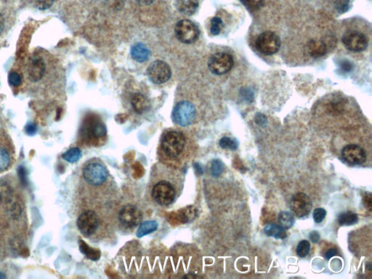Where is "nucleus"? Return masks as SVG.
Segmentation results:
<instances>
[{
  "mask_svg": "<svg viewBox=\"0 0 372 279\" xmlns=\"http://www.w3.org/2000/svg\"><path fill=\"white\" fill-rule=\"evenodd\" d=\"M256 123L257 124H259V125H264V124H266V122H267V119H266V117H265L264 115H262V114H259L258 116H257L256 117L255 119Z\"/></svg>",
  "mask_w": 372,
  "mask_h": 279,
  "instance_id": "obj_40",
  "label": "nucleus"
},
{
  "mask_svg": "<svg viewBox=\"0 0 372 279\" xmlns=\"http://www.w3.org/2000/svg\"><path fill=\"white\" fill-rule=\"evenodd\" d=\"M196 110L194 105L189 101L179 102L172 111V121L181 126H188L194 122Z\"/></svg>",
  "mask_w": 372,
  "mask_h": 279,
  "instance_id": "obj_7",
  "label": "nucleus"
},
{
  "mask_svg": "<svg viewBox=\"0 0 372 279\" xmlns=\"http://www.w3.org/2000/svg\"><path fill=\"white\" fill-rule=\"evenodd\" d=\"M341 157L349 165L358 166L366 162V154L360 145L349 144L342 148Z\"/></svg>",
  "mask_w": 372,
  "mask_h": 279,
  "instance_id": "obj_14",
  "label": "nucleus"
},
{
  "mask_svg": "<svg viewBox=\"0 0 372 279\" xmlns=\"http://www.w3.org/2000/svg\"><path fill=\"white\" fill-rule=\"evenodd\" d=\"M339 225L341 226H349L356 224L359 221V217L356 213L347 211V212H342L338 216Z\"/></svg>",
  "mask_w": 372,
  "mask_h": 279,
  "instance_id": "obj_23",
  "label": "nucleus"
},
{
  "mask_svg": "<svg viewBox=\"0 0 372 279\" xmlns=\"http://www.w3.org/2000/svg\"><path fill=\"white\" fill-rule=\"evenodd\" d=\"M194 152L183 132L169 131L166 132L161 139L158 159L163 164L183 170L191 162Z\"/></svg>",
  "mask_w": 372,
  "mask_h": 279,
  "instance_id": "obj_2",
  "label": "nucleus"
},
{
  "mask_svg": "<svg viewBox=\"0 0 372 279\" xmlns=\"http://www.w3.org/2000/svg\"><path fill=\"white\" fill-rule=\"evenodd\" d=\"M332 6L337 13H347L351 8V0H332Z\"/></svg>",
  "mask_w": 372,
  "mask_h": 279,
  "instance_id": "obj_27",
  "label": "nucleus"
},
{
  "mask_svg": "<svg viewBox=\"0 0 372 279\" xmlns=\"http://www.w3.org/2000/svg\"><path fill=\"white\" fill-rule=\"evenodd\" d=\"M32 1L37 9L46 10L49 9L54 3L55 0H32Z\"/></svg>",
  "mask_w": 372,
  "mask_h": 279,
  "instance_id": "obj_32",
  "label": "nucleus"
},
{
  "mask_svg": "<svg viewBox=\"0 0 372 279\" xmlns=\"http://www.w3.org/2000/svg\"><path fill=\"white\" fill-rule=\"evenodd\" d=\"M340 66L342 70L345 71V72H348L349 71L352 70L353 69L352 64L349 63V62L347 61V60H343V61L341 63Z\"/></svg>",
  "mask_w": 372,
  "mask_h": 279,
  "instance_id": "obj_38",
  "label": "nucleus"
},
{
  "mask_svg": "<svg viewBox=\"0 0 372 279\" xmlns=\"http://www.w3.org/2000/svg\"><path fill=\"white\" fill-rule=\"evenodd\" d=\"M77 225L83 237L98 242L104 239L110 230L108 221L100 209H88L78 217Z\"/></svg>",
  "mask_w": 372,
  "mask_h": 279,
  "instance_id": "obj_4",
  "label": "nucleus"
},
{
  "mask_svg": "<svg viewBox=\"0 0 372 279\" xmlns=\"http://www.w3.org/2000/svg\"><path fill=\"white\" fill-rule=\"evenodd\" d=\"M110 3V6L112 7L113 9L116 10H120L122 9L124 7V3H125V0H110L109 1Z\"/></svg>",
  "mask_w": 372,
  "mask_h": 279,
  "instance_id": "obj_35",
  "label": "nucleus"
},
{
  "mask_svg": "<svg viewBox=\"0 0 372 279\" xmlns=\"http://www.w3.org/2000/svg\"><path fill=\"white\" fill-rule=\"evenodd\" d=\"M309 54L314 58H320L326 54V45L322 41L311 40L308 45Z\"/></svg>",
  "mask_w": 372,
  "mask_h": 279,
  "instance_id": "obj_20",
  "label": "nucleus"
},
{
  "mask_svg": "<svg viewBox=\"0 0 372 279\" xmlns=\"http://www.w3.org/2000/svg\"><path fill=\"white\" fill-rule=\"evenodd\" d=\"M224 27V24L222 19L218 18V17H214L211 20L210 23V32L212 35H218L221 32L222 29Z\"/></svg>",
  "mask_w": 372,
  "mask_h": 279,
  "instance_id": "obj_30",
  "label": "nucleus"
},
{
  "mask_svg": "<svg viewBox=\"0 0 372 279\" xmlns=\"http://www.w3.org/2000/svg\"><path fill=\"white\" fill-rule=\"evenodd\" d=\"M326 216V209L323 208L318 207L314 209L313 212V220L316 222V223H322L323 220L325 219Z\"/></svg>",
  "mask_w": 372,
  "mask_h": 279,
  "instance_id": "obj_33",
  "label": "nucleus"
},
{
  "mask_svg": "<svg viewBox=\"0 0 372 279\" xmlns=\"http://www.w3.org/2000/svg\"><path fill=\"white\" fill-rule=\"evenodd\" d=\"M342 43L346 49L352 52H362L367 48V36L357 31H349L342 36Z\"/></svg>",
  "mask_w": 372,
  "mask_h": 279,
  "instance_id": "obj_13",
  "label": "nucleus"
},
{
  "mask_svg": "<svg viewBox=\"0 0 372 279\" xmlns=\"http://www.w3.org/2000/svg\"><path fill=\"white\" fill-rule=\"evenodd\" d=\"M82 156V154L80 149L77 148V147H74V148L69 149L67 152H65V153L62 155V157H63L64 160L67 161V162L69 163H75L77 162L78 161L81 159Z\"/></svg>",
  "mask_w": 372,
  "mask_h": 279,
  "instance_id": "obj_25",
  "label": "nucleus"
},
{
  "mask_svg": "<svg viewBox=\"0 0 372 279\" xmlns=\"http://www.w3.org/2000/svg\"><path fill=\"white\" fill-rule=\"evenodd\" d=\"M143 212L137 206L127 204L119 209L117 214V221L121 228L127 230H133L139 226L143 222Z\"/></svg>",
  "mask_w": 372,
  "mask_h": 279,
  "instance_id": "obj_6",
  "label": "nucleus"
},
{
  "mask_svg": "<svg viewBox=\"0 0 372 279\" xmlns=\"http://www.w3.org/2000/svg\"><path fill=\"white\" fill-rule=\"evenodd\" d=\"M139 1L141 2L143 4L148 5L153 3V2L155 1V0H139Z\"/></svg>",
  "mask_w": 372,
  "mask_h": 279,
  "instance_id": "obj_42",
  "label": "nucleus"
},
{
  "mask_svg": "<svg viewBox=\"0 0 372 279\" xmlns=\"http://www.w3.org/2000/svg\"><path fill=\"white\" fill-rule=\"evenodd\" d=\"M82 136L87 145L93 146L103 145L106 139V126L99 118H87L82 127Z\"/></svg>",
  "mask_w": 372,
  "mask_h": 279,
  "instance_id": "obj_5",
  "label": "nucleus"
},
{
  "mask_svg": "<svg viewBox=\"0 0 372 279\" xmlns=\"http://www.w3.org/2000/svg\"><path fill=\"white\" fill-rule=\"evenodd\" d=\"M311 251V244L309 241L302 240L297 245L296 252L297 255L301 258L307 257Z\"/></svg>",
  "mask_w": 372,
  "mask_h": 279,
  "instance_id": "obj_29",
  "label": "nucleus"
},
{
  "mask_svg": "<svg viewBox=\"0 0 372 279\" xmlns=\"http://www.w3.org/2000/svg\"><path fill=\"white\" fill-rule=\"evenodd\" d=\"M133 108L138 114H143L148 112L150 109V103L144 95L137 93L133 95L132 100Z\"/></svg>",
  "mask_w": 372,
  "mask_h": 279,
  "instance_id": "obj_16",
  "label": "nucleus"
},
{
  "mask_svg": "<svg viewBox=\"0 0 372 279\" xmlns=\"http://www.w3.org/2000/svg\"><path fill=\"white\" fill-rule=\"evenodd\" d=\"M46 72V63L39 56H34L29 60L28 65V74L32 81L40 80Z\"/></svg>",
  "mask_w": 372,
  "mask_h": 279,
  "instance_id": "obj_15",
  "label": "nucleus"
},
{
  "mask_svg": "<svg viewBox=\"0 0 372 279\" xmlns=\"http://www.w3.org/2000/svg\"><path fill=\"white\" fill-rule=\"evenodd\" d=\"M257 50L262 54L272 55L276 53L281 46L279 36L273 32H265L259 34L256 41Z\"/></svg>",
  "mask_w": 372,
  "mask_h": 279,
  "instance_id": "obj_10",
  "label": "nucleus"
},
{
  "mask_svg": "<svg viewBox=\"0 0 372 279\" xmlns=\"http://www.w3.org/2000/svg\"><path fill=\"white\" fill-rule=\"evenodd\" d=\"M337 253H338V251H337L336 248H332V249H328L324 254L325 259L328 260L329 261V260L331 259L332 257L336 256Z\"/></svg>",
  "mask_w": 372,
  "mask_h": 279,
  "instance_id": "obj_37",
  "label": "nucleus"
},
{
  "mask_svg": "<svg viewBox=\"0 0 372 279\" xmlns=\"http://www.w3.org/2000/svg\"><path fill=\"white\" fill-rule=\"evenodd\" d=\"M36 130V126L34 124H29L26 126V132L29 135L35 134Z\"/></svg>",
  "mask_w": 372,
  "mask_h": 279,
  "instance_id": "obj_39",
  "label": "nucleus"
},
{
  "mask_svg": "<svg viewBox=\"0 0 372 279\" xmlns=\"http://www.w3.org/2000/svg\"><path fill=\"white\" fill-rule=\"evenodd\" d=\"M0 278H5V275H3V273H0Z\"/></svg>",
  "mask_w": 372,
  "mask_h": 279,
  "instance_id": "obj_43",
  "label": "nucleus"
},
{
  "mask_svg": "<svg viewBox=\"0 0 372 279\" xmlns=\"http://www.w3.org/2000/svg\"><path fill=\"white\" fill-rule=\"evenodd\" d=\"M176 37L180 41L184 44H192L199 39L200 31L199 27L191 20H180L174 28Z\"/></svg>",
  "mask_w": 372,
  "mask_h": 279,
  "instance_id": "obj_8",
  "label": "nucleus"
},
{
  "mask_svg": "<svg viewBox=\"0 0 372 279\" xmlns=\"http://www.w3.org/2000/svg\"><path fill=\"white\" fill-rule=\"evenodd\" d=\"M219 145L223 149L231 151L236 150L238 148V143L236 139H232L229 137H223L219 141Z\"/></svg>",
  "mask_w": 372,
  "mask_h": 279,
  "instance_id": "obj_28",
  "label": "nucleus"
},
{
  "mask_svg": "<svg viewBox=\"0 0 372 279\" xmlns=\"http://www.w3.org/2000/svg\"><path fill=\"white\" fill-rule=\"evenodd\" d=\"M234 60L229 53L219 52L214 53L209 59L208 67L209 70L216 75H223L231 70Z\"/></svg>",
  "mask_w": 372,
  "mask_h": 279,
  "instance_id": "obj_9",
  "label": "nucleus"
},
{
  "mask_svg": "<svg viewBox=\"0 0 372 279\" xmlns=\"http://www.w3.org/2000/svg\"><path fill=\"white\" fill-rule=\"evenodd\" d=\"M265 234L269 237H273L276 239L283 240L287 237L286 230L282 228L281 225L276 223H269L264 228Z\"/></svg>",
  "mask_w": 372,
  "mask_h": 279,
  "instance_id": "obj_19",
  "label": "nucleus"
},
{
  "mask_svg": "<svg viewBox=\"0 0 372 279\" xmlns=\"http://www.w3.org/2000/svg\"><path fill=\"white\" fill-rule=\"evenodd\" d=\"M199 0H176V6L181 13L192 15L198 9Z\"/></svg>",
  "mask_w": 372,
  "mask_h": 279,
  "instance_id": "obj_17",
  "label": "nucleus"
},
{
  "mask_svg": "<svg viewBox=\"0 0 372 279\" xmlns=\"http://www.w3.org/2000/svg\"><path fill=\"white\" fill-rule=\"evenodd\" d=\"M278 221L282 228H285V230H288L290 229L295 224V219L292 213L283 211L278 214Z\"/></svg>",
  "mask_w": 372,
  "mask_h": 279,
  "instance_id": "obj_24",
  "label": "nucleus"
},
{
  "mask_svg": "<svg viewBox=\"0 0 372 279\" xmlns=\"http://www.w3.org/2000/svg\"><path fill=\"white\" fill-rule=\"evenodd\" d=\"M13 155L9 149L0 145V173L9 169L13 164Z\"/></svg>",
  "mask_w": 372,
  "mask_h": 279,
  "instance_id": "obj_22",
  "label": "nucleus"
},
{
  "mask_svg": "<svg viewBox=\"0 0 372 279\" xmlns=\"http://www.w3.org/2000/svg\"><path fill=\"white\" fill-rule=\"evenodd\" d=\"M130 52L133 58L140 63L146 61L150 55V50L142 43H138V44L133 45Z\"/></svg>",
  "mask_w": 372,
  "mask_h": 279,
  "instance_id": "obj_18",
  "label": "nucleus"
},
{
  "mask_svg": "<svg viewBox=\"0 0 372 279\" xmlns=\"http://www.w3.org/2000/svg\"><path fill=\"white\" fill-rule=\"evenodd\" d=\"M4 28H5L4 17H3V15H2L1 13H0V35H1L2 33H3V30H4Z\"/></svg>",
  "mask_w": 372,
  "mask_h": 279,
  "instance_id": "obj_41",
  "label": "nucleus"
},
{
  "mask_svg": "<svg viewBox=\"0 0 372 279\" xmlns=\"http://www.w3.org/2000/svg\"><path fill=\"white\" fill-rule=\"evenodd\" d=\"M184 183L183 170L159 162L150 171L147 199L157 207H171L183 193Z\"/></svg>",
  "mask_w": 372,
  "mask_h": 279,
  "instance_id": "obj_1",
  "label": "nucleus"
},
{
  "mask_svg": "<svg viewBox=\"0 0 372 279\" xmlns=\"http://www.w3.org/2000/svg\"><path fill=\"white\" fill-rule=\"evenodd\" d=\"M147 75L155 84H164L169 80L172 71L167 63L162 60H156L150 64L147 69Z\"/></svg>",
  "mask_w": 372,
  "mask_h": 279,
  "instance_id": "obj_11",
  "label": "nucleus"
},
{
  "mask_svg": "<svg viewBox=\"0 0 372 279\" xmlns=\"http://www.w3.org/2000/svg\"><path fill=\"white\" fill-rule=\"evenodd\" d=\"M312 208V201L307 194L299 192L292 196L290 209L297 218H304L309 216Z\"/></svg>",
  "mask_w": 372,
  "mask_h": 279,
  "instance_id": "obj_12",
  "label": "nucleus"
},
{
  "mask_svg": "<svg viewBox=\"0 0 372 279\" xmlns=\"http://www.w3.org/2000/svg\"><path fill=\"white\" fill-rule=\"evenodd\" d=\"M242 4L251 10H257L264 4V0H240Z\"/></svg>",
  "mask_w": 372,
  "mask_h": 279,
  "instance_id": "obj_31",
  "label": "nucleus"
},
{
  "mask_svg": "<svg viewBox=\"0 0 372 279\" xmlns=\"http://www.w3.org/2000/svg\"><path fill=\"white\" fill-rule=\"evenodd\" d=\"M309 238L313 243L317 244L319 242L320 239H321V235H320L319 232L317 231V230H313L310 233Z\"/></svg>",
  "mask_w": 372,
  "mask_h": 279,
  "instance_id": "obj_36",
  "label": "nucleus"
},
{
  "mask_svg": "<svg viewBox=\"0 0 372 279\" xmlns=\"http://www.w3.org/2000/svg\"><path fill=\"white\" fill-rule=\"evenodd\" d=\"M223 171H224V164L222 161L218 159H213L209 167L211 176L213 178H219L223 174Z\"/></svg>",
  "mask_w": 372,
  "mask_h": 279,
  "instance_id": "obj_26",
  "label": "nucleus"
},
{
  "mask_svg": "<svg viewBox=\"0 0 372 279\" xmlns=\"http://www.w3.org/2000/svg\"><path fill=\"white\" fill-rule=\"evenodd\" d=\"M82 179L84 190L95 198H103L114 188V179L105 163L99 158L93 157L86 161L82 169Z\"/></svg>",
  "mask_w": 372,
  "mask_h": 279,
  "instance_id": "obj_3",
  "label": "nucleus"
},
{
  "mask_svg": "<svg viewBox=\"0 0 372 279\" xmlns=\"http://www.w3.org/2000/svg\"><path fill=\"white\" fill-rule=\"evenodd\" d=\"M159 224L156 221H146L142 222L138 226L136 232L137 238L141 239L150 233H154L158 229Z\"/></svg>",
  "mask_w": 372,
  "mask_h": 279,
  "instance_id": "obj_21",
  "label": "nucleus"
},
{
  "mask_svg": "<svg viewBox=\"0 0 372 279\" xmlns=\"http://www.w3.org/2000/svg\"><path fill=\"white\" fill-rule=\"evenodd\" d=\"M8 81H9L10 85L18 87L21 84V77H20V74L18 72H10L9 76H8Z\"/></svg>",
  "mask_w": 372,
  "mask_h": 279,
  "instance_id": "obj_34",
  "label": "nucleus"
}]
</instances>
